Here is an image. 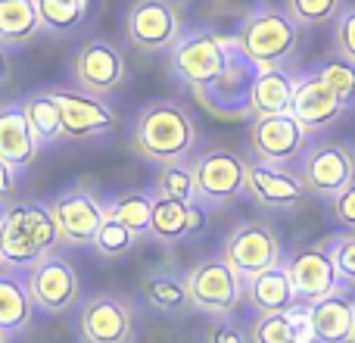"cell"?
I'll use <instances>...</instances> for the list:
<instances>
[{
	"label": "cell",
	"instance_id": "cell-26",
	"mask_svg": "<svg viewBox=\"0 0 355 343\" xmlns=\"http://www.w3.org/2000/svg\"><path fill=\"white\" fill-rule=\"evenodd\" d=\"M293 91H296V78L290 72H284L281 66L259 69L256 81H252V119L290 112Z\"/></svg>",
	"mask_w": 355,
	"mask_h": 343
},
{
	"label": "cell",
	"instance_id": "cell-16",
	"mask_svg": "<svg viewBox=\"0 0 355 343\" xmlns=\"http://www.w3.org/2000/svg\"><path fill=\"white\" fill-rule=\"evenodd\" d=\"M306 141H309V131L302 128L293 112L252 119L250 144H252L256 160L277 162V166L300 162V156L306 153Z\"/></svg>",
	"mask_w": 355,
	"mask_h": 343
},
{
	"label": "cell",
	"instance_id": "cell-21",
	"mask_svg": "<svg viewBox=\"0 0 355 343\" xmlns=\"http://www.w3.org/2000/svg\"><path fill=\"white\" fill-rule=\"evenodd\" d=\"M35 296L28 290L25 271L0 265V334L6 340H16L28 334L35 321Z\"/></svg>",
	"mask_w": 355,
	"mask_h": 343
},
{
	"label": "cell",
	"instance_id": "cell-22",
	"mask_svg": "<svg viewBox=\"0 0 355 343\" xmlns=\"http://www.w3.org/2000/svg\"><path fill=\"white\" fill-rule=\"evenodd\" d=\"M141 300L150 312H159L166 319H181V315L193 312L187 275H178V271H168V269L147 271L141 278Z\"/></svg>",
	"mask_w": 355,
	"mask_h": 343
},
{
	"label": "cell",
	"instance_id": "cell-43",
	"mask_svg": "<svg viewBox=\"0 0 355 343\" xmlns=\"http://www.w3.org/2000/svg\"><path fill=\"white\" fill-rule=\"evenodd\" d=\"M0 343H6V337H3V334H0Z\"/></svg>",
	"mask_w": 355,
	"mask_h": 343
},
{
	"label": "cell",
	"instance_id": "cell-9",
	"mask_svg": "<svg viewBox=\"0 0 355 343\" xmlns=\"http://www.w3.org/2000/svg\"><path fill=\"white\" fill-rule=\"evenodd\" d=\"M193 178H196V200L202 206H227L246 194V160L234 150L212 147L196 153Z\"/></svg>",
	"mask_w": 355,
	"mask_h": 343
},
{
	"label": "cell",
	"instance_id": "cell-23",
	"mask_svg": "<svg viewBox=\"0 0 355 343\" xmlns=\"http://www.w3.org/2000/svg\"><path fill=\"white\" fill-rule=\"evenodd\" d=\"M243 294H246V303L256 312H290L293 306H300L296 303L293 281H290V271L284 262L246 278Z\"/></svg>",
	"mask_w": 355,
	"mask_h": 343
},
{
	"label": "cell",
	"instance_id": "cell-13",
	"mask_svg": "<svg viewBox=\"0 0 355 343\" xmlns=\"http://www.w3.org/2000/svg\"><path fill=\"white\" fill-rule=\"evenodd\" d=\"M296 172L312 196L334 200L346 184L355 181V153L346 144H315V147H306V153L300 156Z\"/></svg>",
	"mask_w": 355,
	"mask_h": 343
},
{
	"label": "cell",
	"instance_id": "cell-12",
	"mask_svg": "<svg viewBox=\"0 0 355 343\" xmlns=\"http://www.w3.org/2000/svg\"><path fill=\"white\" fill-rule=\"evenodd\" d=\"M28 290L35 296V306L47 315L69 312L81 300V278L75 265L62 253H47L41 262H35L25 271Z\"/></svg>",
	"mask_w": 355,
	"mask_h": 343
},
{
	"label": "cell",
	"instance_id": "cell-30",
	"mask_svg": "<svg viewBox=\"0 0 355 343\" xmlns=\"http://www.w3.org/2000/svg\"><path fill=\"white\" fill-rule=\"evenodd\" d=\"M37 10H41L44 31L69 35V31H78L87 22L91 0H37Z\"/></svg>",
	"mask_w": 355,
	"mask_h": 343
},
{
	"label": "cell",
	"instance_id": "cell-1",
	"mask_svg": "<svg viewBox=\"0 0 355 343\" xmlns=\"http://www.w3.org/2000/svg\"><path fill=\"white\" fill-rule=\"evenodd\" d=\"M196 141H200V131H196L193 116L175 100L147 103L131 125V150L156 166L190 160Z\"/></svg>",
	"mask_w": 355,
	"mask_h": 343
},
{
	"label": "cell",
	"instance_id": "cell-8",
	"mask_svg": "<svg viewBox=\"0 0 355 343\" xmlns=\"http://www.w3.org/2000/svg\"><path fill=\"white\" fill-rule=\"evenodd\" d=\"M47 206L60 228L62 246H94V237L106 221V203L91 187L72 184L56 196H50Z\"/></svg>",
	"mask_w": 355,
	"mask_h": 343
},
{
	"label": "cell",
	"instance_id": "cell-39",
	"mask_svg": "<svg viewBox=\"0 0 355 343\" xmlns=\"http://www.w3.org/2000/svg\"><path fill=\"white\" fill-rule=\"evenodd\" d=\"M206 343H250V331L237 328L234 321H212V328L206 331Z\"/></svg>",
	"mask_w": 355,
	"mask_h": 343
},
{
	"label": "cell",
	"instance_id": "cell-44",
	"mask_svg": "<svg viewBox=\"0 0 355 343\" xmlns=\"http://www.w3.org/2000/svg\"><path fill=\"white\" fill-rule=\"evenodd\" d=\"M0 265H3V262H0Z\"/></svg>",
	"mask_w": 355,
	"mask_h": 343
},
{
	"label": "cell",
	"instance_id": "cell-32",
	"mask_svg": "<svg viewBox=\"0 0 355 343\" xmlns=\"http://www.w3.org/2000/svg\"><path fill=\"white\" fill-rule=\"evenodd\" d=\"M284 10L300 28H318L337 22L343 12V0H284Z\"/></svg>",
	"mask_w": 355,
	"mask_h": 343
},
{
	"label": "cell",
	"instance_id": "cell-14",
	"mask_svg": "<svg viewBox=\"0 0 355 343\" xmlns=\"http://www.w3.org/2000/svg\"><path fill=\"white\" fill-rule=\"evenodd\" d=\"M53 94L62 112V141H97L119 125L116 112L110 103H103V97H94L81 87H53Z\"/></svg>",
	"mask_w": 355,
	"mask_h": 343
},
{
	"label": "cell",
	"instance_id": "cell-10",
	"mask_svg": "<svg viewBox=\"0 0 355 343\" xmlns=\"http://www.w3.org/2000/svg\"><path fill=\"white\" fill-rule=\"evenodd\" d=\"M256 72L259 69L240 53L237 41H234V53L227 69L215 81L196 87L193 97L218 119L252 116V81H256Z\"/></svg>",
	"mask_w": 355,
	"mask_h": 343
},
{
	"label": "cell",
	"instance_id": "cell-4",
	"mask_svg": "<svg viewBox=\"0 0 355 343\" xmlns=\"http://www.w3.org/2000/svg\"><path fill=\"white\" fill-rule=\"evenodd\" d=\"M234 53V41L212 35L209 28H187L168 50V69L190 91L215 81L227 69Z\"/></svg>",
	"mask_w": 355,
	"mask_h": 343
},
{
	"label": "cell",
	"instance_id": "cell-2",
	"mask_svg": "<svg viewBox=\"0 0 355 343\" xmlns=\"http://www.w3.org/2000/svg\"><path fill=\"white\" fill-rule=\"evenodd\" d=\"M56 246L62 240L47 203L12 200L0 206V262L6 269L28 271Z\"/></svg>",
	"mask_w": 355,
	"mask_h": 343
},
{
	"label": "cell",
	"instance_id": "cell-3",
	"mask_svg": "<svg viewBox=\"0 0 355 343\" xmlns=\"http://www.w3.org/2000/svg\"><path fill=\"white\" fill-rule=\"evenodd\" d=\"M234 41L256 69H275L293 56L300 44V25L287 16V10H256L243 19Z\"/></svg>",
	"mask_w": 355,
	"mask_h": 343
},
{
	"label": "cell",
	"instance_id": "cell-6",
	"mask_svg": "<svg viewBox=\"0 0 355 343\" xmlns=\"http://www.w3.org/2000/svg\"><path fill=\"white\" fill-rule=\"evenodd\" d=\"M75 334L81 343H135V306L122 294H110V290L91 294L78 309Z\"/></svg>",
	"mask_w": 355,
	"mask_h": 343
},
{
	"label": "cell",
	"instance_id": "cell-33",
	"mask_svg": "<svg viewBox=\"0 0 355 343\" xmlns=\"http://www.w3.org/2000/svg\"><path fill=\"white\" fill-rule=\"evenodd\" d=\"M137 240L141 237H137L128 225H122L119 219H112V215L106 212V221L100 225L97 237H94V250H97V256H103V259H119V256L135 250Z\"/></svg>",
	"mask_w": 355,
	"mask_h": 343
},
{
	"label": "cell",
	"instance_id": "cell-7",
	"mask_svg": "<svg viewBox=\"0 0 355 343\" xmlns=\"http://www.w3.org/2000/svg\"><path fill=\"white\" fill-rule=\"evenodd\" d=\"M184 31L175 0H131L125 12V37L141 53H168Z\"/></svg>",
	"mask_w": 355,
	"mask_h": 343
},
{
	"label": "cell",
	"instance_id": "cell-5",
	"mask_svg": "<svg viewBox=\"0 0 355 343\" xmlns=\"http://www.w3.org/2000/svg\"><path fill=\"white\" fill-rule=\"evenodd\" d=\"M187 287L193 300V312L212 315V319H227L243 300L246 278H240L221 256L200 259L187 271Z\"/></svg>",
	"mask_w": 355,
	"mask_h": 343
},
{
	"label": "cell",
	"instance_id": "cell-27",
	"mask_svg": "<svg viewBox=\"0 0 355 343\" xmlns=\"http://www.w3.org/2000/svg\"><path fill=\"white\" fill-rule=\"evenodd\" d=\"M190 234H193V203L156 196L147 237L162 246H175V244H181L184 237H190Z\"/></svg>",
	"mask_w": 355,
	"mask_h": 343
},
{
	"label": "cell",
	"instance_id": "cell-20",
	"mask_svg": "<svg viewBox=\"0 0 355 343\" xmlns=\"http://www.w3.org/2000/svg\"><path fill=\"white\" fill-rule=\"evenodd\" d=\"M37 153H41V144L28 125L22 100L0 103V160L16 172H25L37 160Z\"/></svg>",
	"mask_w": 355,
	"mask_h": 343
},
{
	"label": "cell",
	"instance_id": "cell-40",
	"mask_svg": "<svg viewBox=\"0 0 355 343\" xmlns=\"http://www.w3.org/2000/svg\"><path fill=\"white\" fill-rule=\"evenodd\" d=\"M16 178H19V172L0 160V206L12 203V194H16Z\"/></svg>",
	"mask_w": 355,
	"mask_h": 343
},
{
	"label": "cell",
	"instance_id": "cell-29",
	"mask_svg": "<svg viewBox=\"0 0 355 343\" xmlns=\"http://www.w3.org/2000/svg\"><path fill=\"white\" fill-rule=\"evenodd\" d=\"M153 190H128V194H119L112 203H106V212L112 219H119L122 225H128L137 237H147L150 219H153Z\"/></svg>",
	"mask_w": 355,
	"mask_h": 343
},
{
	"label": "cell",
	"instance_id": "cell-24",
	"mask_svg": "<svg viewBox=\"0 0 355 343\" xmlns=\"http://www.w3.org/2000/svg\"><path fill=\"white\" fill-rule=\"evenodd\" d=\"M312 328L318 343H349L352 340V321H355V303L343 290L324 296V300L309 306Z\"/></svg>",
	"mask_w": 355,
	"mask_h": 343
},
{
	"label": "cell",
	"instance_id": "cell-34",
	"mask_svg": "<svg viewBox=\"0 0 355 343\" xmlns=\"http://www.w3.org/2000/svg\"><path fill=\"white\" fill-rule=\"evenodd\" d=\"M250 343H296L290 312H259L250 325Z\"/></svg>",
	"mask_w": 355,
	"mask_h": 343
},
{
	"label": "cell",
	"instance_id": "cell-31",
	"mask_svg": "<svg viewBox=\"0 0 355 343\" xmlns=\"http://www.w3.org/2000/svg\"><path fill=\"white\" fill-rule=\"evenodd\" d=\"M153 194H156V196H168V200L193 203V200H196L193 166H190L187 160H184V162H168V166H159V172H156Z\"/></svg>",
	"mask_w": 355,
	"mask_h": 343
},
{
	"label": "cell",
	"instance_id": "cell-42",
	"mask_svg": "<svg viewBox=\"0 0 355 343\" xmlns=\"http://www.w3.org/2000/svg\"><path fill=\"white\" fill-rule=\"evenodd\" d=\"M349 343H355V321H352V340Z\"/></svg>",
	"mask_w": 355,
	"mask_h": 343
},
{
	"label": "cell",
	"instance_id": "cell-11",
	"mask_svg": "<svg viewBox=\"0 0 355 343\" xmlns=\"http://www.w3.org/2000/svg\"><path fill=\"white\" fill-rule=\"evenodd\" d=\"M221 259L240 278H252L271 265H281V240L265 221H240L221 240Z\"/></svg>",
	"mask_w": 355,
	"mask_h": 343
},
{
	"label": "cell",
	"instance_id": "cell-25",
	"mask_svg": "<svg viewBox=\"0 0 355 343\" xmlns=\"http://www.w3.org/2000/svg\"><path fill=\"white\" fill-rule=\"evenodd\" d=\"M44 35L37 0H0V44L28 47Z\"/></svg>",
	"mask_w": 355,
	"mask_h": 343
},
{
	"label": "cell",
	"instance_id": "cell-15",
	"mask_svg": "<svg viewBox=\"0 0 355 343\" xmlns=\"http://www.w3.org/2000/svg\"><path fill=\"white\" fill-rule=\"evenodd\" d=\"M72 78L81 91L94 94V97H110L125 81V56L119 53L116 44L91 37L75 50Z\"/></svg>",
	"mask_w": 355,
	"mask_h": 343
},
{
	"label": "cell",
	"instance_id": "cell-18",
	"mask_svg": "<svg viewBox=\"0 0 355 343\" xmlns=\"http://www.w3.org/2000/svg\"><path fill=\"white\" fill-rule=\"evenodd\" d=\"M246 194L268 209H290L300 206L306 196H312L302 184L300 172L277 166V162L265 160H246Z\"/></svg>",
	"mask_w": 355,
	"mask_h": 343
},
{
	"label": "cell",
	"instance_id": "cell-36",
	"mask_svg": "<svg viewBox=\"0 0 355 343\" xmlns=\"http://www.w3.org/2000/svg\"><path fill=\"white\" fill-rule=\"evenodd\" d=\"M334 256V265L340 271V281L355 287V231H346V234H337V237L327 244Z\"/></svg>",
	"mask_w": 355,
	"mask_h": 343
},
{
	"label": "cell",
	"instance_id": "cell-17",
	"mask_svg": "<svg viewBox=\"0 0 355 343\" xmlns=\"http://www.w3.org/2000/svg\"><path fill=\"white\" fill-rule=\"evenodd\" d=\"M284 265L290 271L300 306H312V303L340 290V271L334 265V256L327 246H302Z\"/></svg>",
	"mask_w": 355,
	"mask_h": 343
},
{
	"label": "cell",
	"instance_id": "cell-19",
	"mask_svg": "<svg viewBox=\"0 0 355 343\" xmlns=\"http://www.w3.org/2000/svg\"><path fill=\"white\" fill-rule=\"evenodd\" d=\"M343 110H346V103L337 97V91H334L318 72L296 78L293 106H290V112L300 119V125L309 131V135L324 131V128H331L334 122H340Z\"/></svg>",
	"mask_w": 355,
	"mask_h": 343
},
{
	"label": "cell",
	"instance_id": "cell-37",
	"mask_svg": "<svg viewBox=\"0 0 355 343\" xmlns=\"http://www.w3.org/2000/svg\"><path fill=\"white\" fill-rule=\"evenodd\" d=\"M334 44L337 53L346 56L349 62H355V6L340 12V19L334 22Z\"/></svg>",
	"mask_w": 355,
	"mask_h": 343
},
{
	"label": "cell",
	"instance_id": "cell-41",
	"mask_svg": "<svg viewBox=\"0 0 355 343\" xmlns=\"http://www.w3.org/2000/svg\"><path fill=\"white\" fill-rule=\"evenodd\" d=\"M10 75H12V56H10V47H3L0 44V87L10 81Z\"/></svg>",
	"mask_w": 355,
	"mask_h": 343
},
{
	"label": "cell",
	"instance_id": "cell-35",
	"mask_svg": "<svg viewBox=\"0 0 355 343\" xmlns=\"http://www.w3.org/2000/svg\"><path fill=\"white\" fill-rule=\"evenodd\" d=\"M315 72L337 91V97L343 100L346 106H355V62H349L346 56L337 53V56H331V60L321 62Z\"/></svg>",
	"mask_w": 355,
	"mask_h": 343
},
{
	"label": "cell",
	"instance_id": "cell-28",
	"mask_svg": "<svg viewBox=\"0 0 355 343\" xmlns=\"http://www.w3.org/2000/svg\"><path fill=\"white\" fill-rule=\"evenodd\" d=\"M22 110L28 116V125L41 147L62 141V112L53 91H35L28 97H22Z\"/></svg>",
	"mask_w": 355,
	"mask_h": 343
},
{
	"label": "cell",
	"instance_id": "cell-38",
	"mask_svg": "<svg viewBox=\"0 0 355 343\" xmlns=\"http://www.w3.org/2000/svg\"><path fill=\"white\" fill-rule=\"evenodd\" d=\"M331 212H334V219H337L343 228L355 231V181H349V184H346V187L331 200Z\"/></svg>",
	"mask_w": 355,
	"mask_h": 343
}]
</instances>
